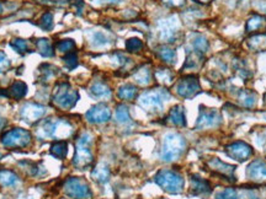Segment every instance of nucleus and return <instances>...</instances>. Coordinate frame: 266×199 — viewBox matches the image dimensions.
<instances>
[{
	"instance_id": "nucleus-1",
	"label": "nucleus",
	"mask_w": 266,
	"mask_h": 199,
	"mask_svg": "<svg viewBox=\"0 0 266 199\" xmlns=\"http://www.w3.org/2000/svg\"><path fill=\"white\" fill-rule=\"evenodd\" d=\"M186 149V142L184 137L177 133H168L163 139L162 159L166 162L175 161L179 159Z\"/></svg>"
},
{
	"instance_id": "nucleus-2",
	"label": "nucleus",
	"mask_w": 266,
	"mask_h": 199,
	"mask_svg": "<svg viewBox=\"0 0 266 199\" xmlns=\"http://www.w3.org/2000/svg\"><path fill=\"white\" fill-rule=\"evenodd\" d=\"M170 98V93L165 88H152L149 91H144L138 98L141 106L149 112H158L162 111L164 102Z\"/></svg>"
},
{
	"instance_id": "nucleus-3",
	"label": "nucleus",
	"mask_w": 266,
	"mask_h": 199,
	"mask_svg": "<svg viewBox=\"0 0 266 199\" xmlns=\"http://www.w3.org/2000/svg\"><path fill=\"white\" fill-rule=\"evenodd\" d=\"M154 181L157 182L158 186H160L165 192L171 193V194H177L181 193L184 189V178L181 175L173 170H160L154 177Z\"/></svg>"
},
{
	"instance_id": "nucleus-4",
	"label": "nucleus",
	"mask_w": 266,
	"mask_h": 199,
	"mask_svg": "<svg viewBox=\"0 0 266 199\" xmlns=\"http://www.w3.org/2000/svg\"><path fill=\"white\" fill-rule=\"evenodd\" d=\"M91 143H93V138L89 133H84L79 137L76 145V155L73 159V165L76 167L85 168L93 162Z\"/></svg>"
},
{
	"instance_id": "nucleus-5",
	"label": "nucleus",
	"mask_w": 266,
	"mask_h": 199,
	"mask_svg": "<svg viewBox=\"0 0 266 199\" xmlns=\"http://www.w3.org/2000/svg\"><path fill=\"white\" fill-rule=\"evenodd\" d=\"M79 99V93L78 91L73 90L71 85L66 82H62L55 87L53 101L59 109L62 110H71L76 106V104Z\"/></svg>"
},
{
	"instance_id": "nucleus-6",
	"label": "nucleus",
	"mask_w": 266,
	"mask_h": 199,
	"mask_svg": "<svg viewBox=\"0 0 266 199\" xmlns=\"http://www.w3.org/2000/svg\"><path fill=\"white\" fill-rule=\"evenodd\" d=\"M31 133L29 131L22 128H14L3 135L2 143L7 148H26L31 144Z\"/></svg>"
},
{
	"instance_id": "nucleus-7",
	"label": "nucleus",
	"mask_w": 266,
	"mask_h": 199,
	"mask_svg": "<svg viewBox=\"0 0 266 199\" xmlns=\"http://www.w3.org/2000/svg\"><path fill=\"white\" fill-rule=\"evenodd\" d=\"M64 192L66 195L76 199H90L91 190L89 184L84 179L78 178V177H71L64 183Z\"/></svg>"
},
{
	"instance_id": "nucleus-8",
	"label": "nucleus",
	"mask_w": 266,
	"mask_h": 199,
	"mask_svg": "<svg viewBox=\"0 0 266 199\" xmlns=\"http://www.w3.org/2000/svg\"><path fill=\"white\" fill-rule=\"evenodd\" d=\"M180 31V24L176 16H169L158 21V33L164 42H174Z\"/></svg>"
},
{
	"instance_id": "nucleus-9",
	"label": "nucleus",
	"mask_w": 266,
	"mask_h": 199,
	"mask_svg": "<svg viewBox=\"0 0 266 199\" xmlns=\"http://www.w3.org/2000/svg\"><path fill=\"white\" fill-rule=\"evenodd\" d=\"M200 91L198 79L193 75H187L179 80L176 84V92L181 97L190 98Z\"/></svg>"
},
{
	"instance_id": "nucleus-10",
	"label": "nucleus",
	"mask_w": 266,
	"mask_h": 199,
	"mask_svg": "<svg viewBox=\"0 0 266 199\" xmlns=\"http://www.w3.org/2000/svg\"><path fill=\"white\" fill-rule=\"evenodd\" d=\"M221 116L220 113L213 109H204L202 107L200 111V116L197 123H196V128L206 129V128H215L221 124Z\"/></svg>"
},
{
	"instance_id": "nucleus-11",
	"label": "nucleus",
	"mask_w": 266,
	"mask_h": 199,
	"mask_svg": "<svg viewBox=\"0 0 266 199\" xmlns=\"http://www.w3.org/2000/svg\"><path fill=\"white\" fill-rule=\"evenodd\" d=\"M227 154L237 161H245L253 155V149L244 142H235L227 146Z\"/></svg>"
},
{
	"instance_id": "nucleus-12",
	"label": "nucleus",
	"mask_w": 266,
	"mask_h": 199,
	"mask_svg": "<svg viewBox=\"0 0 266 199\" xmlns=\"http://www.w3.org/2000/svg\"><path fill=\"white\" fill-rule=\"evenodd\" d=\"M87 120L88 122L93 124H102L106 123L111 118V110L106 105L99 104L96 106L91 107L87 112Z\"/></svg>"
},
{
	"instance_id": "nucleus-13",
	"label": "nucleus",
	"mask_w": 266,
	"mask_h": 199,
	"mask_svg": "<svg viewBox=\"0 0 266 199\" xmlns=\"http://www.w3.org/2000/svg\"><path fill=\"white\" fill-rule=\"evenodd\" d=\"M44 113H46V109L37 104H25L20 111L21 118L27 123L37 122Z\"/></svg>"
},
{
	"instance_id": "nucleus-14",
	"label": "nucleus",
	"mask_w": 266,
	"mask_h": 199,
	"mask_svg": "<svg viewBox=\"0 0 266 199\" xmlns=\"http://www.w3.org/2000/svg\"><path fill=\"white\" fill-rule=\"evenodd\" d=\"M246 175L254 182L266 181V162L262 160H255L248 166Z\"/></svg>"
},
{
	"instance_id": "nucleus-15",
	"label": "nucleus",
	"mask_w": 266,
	"mask_h": 199,
	"mask_svg": "<svg viewBox=\"0 0 266 199\" xmlns=\"http://www.w3.org/2000/svg\"><path fill=\"white\" fill-rule=\"evenodd\" d=\"M209 166L212 168L213 171H216L218 175L231 177L232 181H234V179H233L234 178V176H233V173H234V167H233V166L224 164V162H222L221 160H218V159L211 160V161L209 162Z\"/></svg>"
},
{
	"instance_id": "nucleus-16",
	"label": "nucleus",
	"mask_w": 266,
	"mask_h": 199,
	"mask_svg": "<svg viewBox=\"0 0 266 199\" xmlns=\"http://www.w3.org/2000/svg\"><path fill=\"white\" fill-rule=\"evenodd\" d=\"M89 92H90V95L95 98L105 99V98L111 97L110 87L102 81L94 82V84L90 86V90H89Z\"/></svg>"
},
{
	"instance_id": "nucleus-17",
	"label": "nucleus",
	"mask_w": 266,
	"mask_h": 199,
	"mask_svg": "<svg viewBox=\"0 0 266 199\" xmlns=\"http://www.w3.org/2000/svg\"><path fill=\"white\" fill-rule=\"evenodd\" d=\"M191 190H192L193 194H206V193L211 192V186L209 181L206 179H202L201 177L193 176L191 178Z\"/></svg>"
},
{
	"instance_id": "nucleus-18",
	"label": "nucleus",
	"mask_w": 266,
	"mask_h": 199,
	"mask_svg": "<svg viewBox=\"0 0 266 199\" xmlns=\"http://www.w3.org/2000/svg\"><path fill=\"white\" fill-rule=\"evenodd\" d=\"M168 120L170 123L177 127H185L186 124V118H185L184 109L181 106H175L170 110L168 116Z\"/></svg>"
},
{
	"instance_id": "nucleus-19",
	"label": "nucleus",
	"mask_w": 266,
	"mask_h": 199,
	"mask_svg": "<svg viewBox=\"0 0 266 199\" xmlns=\"http://www.w3.org/2000/svg\"><path fill=\"white\" fill-rule=\"evenodd\" d=\"M157 54L163 62L166 64H174L176 62V53L173 48H170L169 46H160L158 47Z\"/></svg>"
},
{
	"instance_id": "nucleus-20",
	"label": "nucleus",
	"mask_w": 266,
	"mask_h": 199,
	"mask_svg": "<svg viewBox=\"0 0 266 199\" xmlns=\"http://www.w3.org/2000/svg\"><path fill=\"white\" fill-rule=\"evenodd\" d=\"M266 26V19L261 15H254L246 22V31L255 32L260 31Z\"/></svg>"
},
{
	"instance_id": "nucleus-21",
	"label": "nucleus",
	"mask_w": 266,
	"mask_h": 199,
	"mask_svg": "<svg viewBox=\"0 0 266 199\" xmlns=\"http://www.w3.org/2000/svg\"><path fill=\"white\" fill-rule=\"evenodd\" d=\"M137 87L132 84H126L122 85V86L118 88L117 91V96L121 99H126V101H132L135 99L136 96H137Z\"/></svg>"
},
{
	"instance_id": "nucleus-22",
	"label": "nucleus",
	"mask_w": 266,
	"mask_h": 199,
	"mask_svg": "<svg viewBox=\"0 0 266 199\" xmlns=\"http://www.w3.org/2000/svg\"><path fill=\"white\" fill-rule=\"evenodd\" d=\"M133 77H135V80H136V82H137V84L142 85V86H144V85H148L149 82H151V79H152L151 69H149V66L144 65V66H142V68H140L137 71H136Z\"/></svg>"
},
{
	"instance_id": "nucleus-23",
	"label": "nucleus",
	"mask_w": 266,
	"mask_h": 199,
	"mask_svg": "<svg viewBox=\"0 0 266 199\" xmlns=\"http://www.w3.org/2000/svg\"><path fill=\"white\" fill-rule=\"evenodd\" d=\"M91 176H93V178L95 179V181L100 182V183H105L110 177L109 167H107L105 164H99L95 168H94Z\"/></svg>"
},
{
	"instance_id": "nucleus-24",
	"label": "nucleus",
	"mask_w": 266,
	"mask_h": 199,
	"mask_svg": "<svg viewBox=\"0 0 266 199\" xmlns=\"http://www.w3.org/2000/svg\"><path fill=\"white\" fill-rule=\"evenodd\" d=\"M36 48H37V51L40 52V54L43 55V57L51 58L54 55L53 47H52L49 40H46V38H40V40H37V42H36Z\"/></svg>"
},
{
	"instance_id": "nucleus-25",
	"label": "nucleus",
	"mask_w": 266,
	"mask_h": 199,
	"mask_svg": "<svg viewBox=\"0 0 266 199\" xmlns=\"http://www.w3.org/2000/svg\"><path fill=\"white\" fill-rule=\"evenodd\" d=\"M26 93H27V85L22 81H15L9 88V96L16 99L25 97Z\"/></svg>"
},
{
	"instance_id": "nucleus-26",
	"label": "nucleus",
	"mask_w": 266,
	"mask_h": 199,
	"mask_svg": "<svg viewBox=\"0 0 266 199\" xmlns=\"http://www.w3.org/2000/svg\"><path fill=\"white\" fill-rule=\"evenodd\" d=\"M191 43H192V47H193V49H195V52H197V53H201V54L205 53V52H207V49H209V47H210V43H209V41H207V38L205 37V36L198 35V33L193 36Z\"/></svg>"
},
{
	"instance_id": "nucleus-27",
	"label": "nucleus",
	"mask_w": 266,
	"mask_h": 199,
	"mask_svg": "<svg viewBox=\"0 0 266 199\" xmlns=\"http://www.w3.org/2000/svg\"><path fill=\"white\" fill-rule=\"evenodd\" d=\"M90 42L94 47L101 48V47H105V46H107V44H110L111 41H110L109 36H107L106 33L101 32V31H96V32L91 33Z\"/></svg>"
},
{
	"instance_id": "nucleus-28",
	"label": "nucleus",
	"mask_w": 266,
	"mask_h": 199,
	"mask_svg": "<svg viewBox=\"0 0 266 199\" xmlns=\"http://www.w3.org/2000/svg\"><path fill=\"white\" fill-rule=\"evenodd\" d=\"M51 154L53 155L54 157H58V159H64L66 154H68V144H66L64 140L54 143L53 145L51 146Z\"/></svg>"
},
{
	"instance_id": "nucleus-29",
	"label": "nucleus",
	"mask_w": 266,
	"mask_h": 199,
	"mask_svg": "<svg viewBox=\"0 0 266 199\" xmlns=\"http://www.w3.org/2000/svg\"><path fill=\"white\" fill-rule=\"evenodd\" d=\"M19 181L18 176L14 172L8 170H2L0 171V184L3 187H11Z\"/></svg>"
},
{
	"instance_id": "nucleus-30",
	"label": "nucleus",
	"mask_w": 266,
	"mask_h": 199,
	"mask_svg": "<svg viewBox=\"0 0 266 199\" xmlns=\"http://www.w3.org/2000/svg\"><path fill=\"white\" fill-rule=\"evenodd\" d=\"M116 121L120 124H128L132 122L128 109H127L124 105H120V106L116 109Z\"/></svg>"
},
{
	"instance_id": "nucleus-31",
	"label": "nucleus",
	"mask_w": 266,
	"mask_h": 199,
	"mask_svg": "<svg viewBox=\"0 0 266 199\" xmlns=\"http://www.w3.org/2000/svg\"><path fill=\"white\" fill-rule=\"evenodd\" d=\"M249 47L254 51H261L266 47V35L260 33V35L254 36L249 40Z\"/></svg>"
},
{
	"instance_id": "nucleus-32",
	"label": "nucleus",
	"mask_w": 266,
	"mask_h": 199,
	"mask_svg": "<svg viewBox=\"0 0 266 199\" xmlns=\"http://www.w3.org/2000/svg\"><path fill=\"white\" fill-rule=\"evenodd\" d=\"M155 77L158 79V81L162 82V84H170L173 81L174 75L169 69H158L155 71Z\"/></svg>"
},
{
	"instance_id": "nucleus-33",
	"label": "nucleus",
	"mask_w": 266,
	"mask_h": 199,
	"mask_svg": "<svg viewBox=\"0 0 266 199\" xmlns=\"http://www.w3.org/2000/svg\"><path fill=\"white\" fill-rule=\"evenodd\" d=\"M38 25H40L41 29H43L44 31H51L53 29V15L51 13H44L41 16Z\"/></svg>"
},
{
	"instance_id": "nucleus-34",
	"label": "nucleus",
	"mask_w": 266,
	"mask_h": 199,
	"mask_svg": "<svg viewBox=\"0 0 266 199\" xmlns=\"http://www.w3.org/2000/svg\"><path fill=\"white\" fill-rule=\"evenodd\" d=\"M57 49L60 53H71L76 49V43L73 40H62L57 43Z\"/></svg>"
},
{
	"instance_id": "nucleus-35",
	"label": "nucleus",
	"mask_w": 266,
	"mask_h": 199,
	"mask_svg": "<svg viewBox=\"0 0 266 199\" xmlns=\"http://www.w3.org/2000/svg\"><path fill=\"white\" fill-rule=\"evenodd\" d=\"M143 48V42L140 38H129L126 42V49L128 52H140Z\"/></svg>"
},
{
	"instance_id": "nucleus-36",
	"label": "nucleus",
	"mask_w": 266,
	"mask_h": 199,
	"mask_svg": "<svg viewBox=\"0 0 266 199\" xmlns=\"http://www.w3.org/2000/svg\"><path fill=\"white\" fill-rule=\"evenodd\" d=\"M55 70H58V69H55L54 66L49 65V64H44L40 68V73H41V79L44 80H49L52 76H54L55 74Z\"/></svg>"
},
{
	"instance_id": "nucleus-37",
	"label": "nucleus",
	"mask_w": 266,
	"mask_h": 199,
	"mask_svg": "<svg viewBox=\"0 0 266 199\" xmlns=\"http://www.w3.org/2000/svg\"><path fill=\"white\" fill-rule=\"evenodd\" d=\"M10 46L15 49L19 53H25V52L29 51V46H27V42L25 40H21V38H15V40L11 41Z\"/></svg>"
},
{
	"instance_id": "nucleus-38",
	"label": "nucleus",
	"mask_w": 266,
	"mask_h": 199,
	"mask_svg": "<svg viewBox=\"0 0 266 199\" xmlns=\"http://www.w3.org/2000/svg\"><path fill=\"white\" fill-rule=\"evenodd\" d=\"M217 199H239V193L233 188H226L217 194Z\"/></svg>"
},
{
	"instance_id": "nucleus-39",
	"label": "nucleus",
	"mask_w": 266,
	"mask_h": 199,
	"mask_svg": "<svg viewBox=\"0 0 266 199\" xmlns=\"http://www.w3.org/2000/svg\"><path fill=\"white\" fill-rule=\"evenodd\" d=\"M239 98L245 107H253L255 105V95L251 92H248V91L240 93Z\"/></svg>"
},
{
	"instance_id": "nucleus-40",
	"label": "nucleus",
	"mask_w": 266,
	"mask_h": 199,
	"mask_svg": "<svg viewBox=\"0 0 266 199\" xmlns=\"http://www.w3.org/2000/svg\"><path fill=\"white\" fill-rule=\"evenodd\" d=\"M63 60H64L65 65L68 66L69 69H74L78 66V57H77V53L76 52H71V53H66V55L64 58H63Z\"/></svg>"
},
{
	"instance_id": "nucleus-41",
	"label": "nucleus",
	"mask_w": 266,
	"mask_h": 199,
	"mask_svg": "<svg viewBox=\"0 0 266 199\" xmlns=\"http://www.w3.org/2000/svg\"><path fill=\"white\" fill-rule=\"evenodd\" d=\"M10 68V60L4 52L0 51V74L5 73Z\"/></svg>"
},
{
	"instance_id": "nucleus-42",
	"label": "nucleus",
	"mask_w": 266,
	"mask_h": 199,
	"mask_svg": "<svg viewBox=\"0 0 266 199\" xmlns=\"http://www.w3.org/2000/svg\"><path fill=\"white\" fill-rule=\"evenodd\" d=\"M186 0H163V3L166 5V7L170 8H180L185 4Z\"/></svg>"
},
{
	"instance_id": "nucleus-43",
	"label": "nucleus",
	"mask_w": 266,
	"mask_h": 199,
	"mask_svg": "<svg viewBox=\"0 0 266 199\" xmlns=\"http://www.w3.org/2000/svg\"><path fill=\"white\" fill-rule=\"evenodd\" d=\"M96 4H117L121 0H93Z\"/></svg>"
},
{
	"instance_id": "nucleus-44",
	"label": "nucleus",
	"mask_w": 266,
	"mask_h": 199,
	"mask_svg": "<svg viewBox=\"0 0 266 199\" xmlns=\"http://www.w3.org/2000/svg\"><path fill=\"white\" fill-rule=\"evenodd\" d=\"M5 124H7V121H5V118L0 115V132H2V129L4 128Z\"/></svg>"
},
{
	"instance_id": "nucleus-45",
	"label": "nucleus",
	"mask_w": 266,
	"mask_h": 199,
	"mask_svg": "<svg viewBox=\"0 0 266 199\" xmlns=\"http://www.w3.org/2000/svg\"><path fill=\"white\" fill-rule=\"evenodd\" d=\"M3 11H4V8H3V4L0 3V14H3Z\"/></svg>"
},
{
	"instance_id": "nucleus-46",
	"label": "nucleus",
	"mask_w": 266,
	"mask_h": 199,
	"mask_svg": "<svg viewBox=\"0 0 266 199\" xmlns=\"http://www.w3.org/2000/svg\"><path fill=\"white\" fill-rule=\"evenodd\" d=\"M262 138H264V140H262V142H264L266 144V132L264 133V135H262Z\"/></svg>"
},
{
	"instance_id": "nucleus-47",
	"label": "nucleus",
	"mask_w": 266,
	"mask_h": 199,
	"mask_svg": "<svg viewBox=\"0 0 266 199\" xmlns=\"http://www.w3.org/2000/svg\"><path fill=\"white\" fill-rule=\"evenodd\" d=\"M200 2H204V3H206V2H209V0H200Z\"/></svg>"
}]
</instances>
